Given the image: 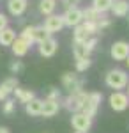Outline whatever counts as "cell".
<instances>
[{"instance_id":"e575fe53","label":"cell","mask_w":129,"mask_h":133,"mask_svg":"<svg viewBox=\"0 0 129 133\" xmlns=\"http://www.w3.org/2000/svg\"><path fill=\"white\" fill-rule=\"evenodd\" d=\"M0 133H11L7 128H4V126H0Z\"/></svg>"},{"instance_id":"ac0fdd59","label":"cell","mask_w":129,"mask_h":133,"mask_svg":"<svg viewBox=\"0 0 129 133\" xmlns=\"http://www.w3.org/2000/svg\"><path fill=\"white\" fill-rule=\"evenodd\" d=\"M73 53H74L76 59H83V57H89L90 55V51L85 46V41H74V44H73Z\"/></svg>"},{"instance_id":"4316f807","label":"cell","mask_w":129,"mask_h":133,"mask_svg":"<svg viewBox=\"0 0 129 133\" xmlns=\"http://www.w3.org/2000/svg\"><path fill=\"white\" fill-rule=\"evenodd\" d=\"M20 37H23L28 44H32V43H34V27H25V29L21 30Z\"/></svg>"},{"instance_id":"9a60e30c","label":"cell","mask_w":129,"mask_h":133,"mask_svg":"<svg viewBox=\"0 0 129 133\" xmlns=\"http://www.w3.org/2000/svg\"><path fill=\"white\" fill-rule=\"evenodd\" d=\"M16 87H18V80L16 78H7L5 82L0 85V101H4Z\"/></svg>"},{"instance_id":"603a6c76","label":"cell","mask_w":129,"mask_h":133,"mask_svg":"<svg viewBox=\"0 0 129 133\" xmlns=\"http://www.w3.org/2000/svg\"><path fill=\"white\" fill-rule=\"evenodd\" d=\"M81 27L85 29V32L89 34V36H94V34H97L99 29H97V21H90V20H85L81 23Z\"/></svg>"},{"instance_id":"1f68e13d","label":"cell","mask_w":129,"mask_h":133,"mask_svg":"<svg viewBox=\"0 0 129 133\" xmlns=\"http://www.w3.org/2000/svg\"><path fill=\"white\" fill-rule=\"evenodd\" d=\"M106 27H110V20H106V18L101 20V18H99V20H97V29L101 30V29H106Z\"/></svg>"},{"instance_id":"cb8c5ba5","label":"cell","mask_w":129,"mask_h":133,"mask_svg":"<svg viewBox=\"0 0 129 133\" xmlns=\"http://www.w3.org/2000/svg\"><path fill=\"white\" fill-rule=\"evenodd\" d=\"M83 12V20H90V21H97L101 18L99 14V11H96L94 7H89V9H85V11H81Z\"/></svg>"},{"instance_id":"ffe728a7","label":"cell","mask_w":129,"mask_h":133,"mask_svg":"<svg viewBox=\"0 0 129 133\" xmlns=\"http://www.w3.org/2000/svg\"><path fill=\"white\" fill-rule=\"evenodd\" d=\"M55 7H57V0H41V4H39V11L44 16L53 14Z\"/></svg>"},{"instance_id":"5bb4252c","label":"cell","mask_w":129,"mask_h":133,"mask_svg":"<svg viewBox=\"0 0 129 133\" xmlns=\"http://www.w3.org/2000/svg\"><path fill=\"white\" fill-rule=\"evenodd\" d=\"M110 11H111L115 16L122 18V16H126V14L129 12V2H126V0H113Z\"/></svg>"},{"instance_id":"83f0119b","label":"cell","mask_w":129,"mask_h":133,"mask_svg":"<svg viewBox=\"0 0 129 133\" xmlns=\"http://www.w3.org/2000/svg\"><path fill=\"white\" fill-rule=\"evenodd\" d=\"M14 108H16V101L14 99H9V98H5L4 99V107H2V110H4V114H12L14 112Z\"/></svg>"},{"instance_id":"5b68a950","label":"cell","mask_w":129,"mask_h":133,"mask_svg":"<svg viewBox=\"0 0 129 133\" xmlns=\"http://www.w3.org/2000/svg\"><path fill=\"white\" fill-rule=\"evenodd\" d=\"M62 85H64V89L69 91V94H74V92L81 91L83 80H78L74 73H64L62 75Z\"/></svg>"},{"instance_id":"d590c367","label":"cell","mask_w":129,"mask_h":133,"mask_svg":"<svg viewBox=\"0 0 129 133\" xmlns=\"http://www.w3.org/2000/svg\"><path fill=\"white\" fill-rule=\"evenodd\" d=\"M74 133H85V131H74Z\"/></svg>"},{"instance_id":"8d00e7d4","label":"cell","mask_w":129,"mask_h":133,"mask_svg":"<svg viewBox=\"0 0 129 133\" xmlns=\"http://www.w3.org/2000/svg\"><path fill=\"white\" fill-rule=\"evenodd\" d=\"M127 66H129V55H127Z\"/></svg>"},{"instance_id":"7c38bea8","label":"cell","mask_w":129,"mask_h":133,"mask_svg":"<svg viewBox=\"0 0 129 133\" xmlns=\"http://www.w3.org/2000/svg\"><path fill=\"white\" fill-rule=\"evenodd\" d=\"M11 48H12V53L16 55V57H23V55H27V51L30 50V44L23 37H16L12 44H11Z\"/></svg>"},{"instance_id":"e0dca14e","label":"cell","mask_w":129,"mask_h":133,"mask_svg":"<svg viewBox=\"0 0 129 133\" xmlns=\"http://www.w3.org/2000/svg\"><path fill=\"white\" fill-rule=\"evenodd\" d=\"M41 110H42V101L37 99L35 96L28 103H25V112L28 115H41Z\"/></svg>"},{"instance_id":"ba28073f","label":"cell","mask_w":129,"mask_h":133,"mask_svg":"<svg viewBox=\"0 0 129 133\" xmlns=\"http://www.w3.org/2000/svg\"><path fill=\"white\" fill-rule=\"evenodd\" d=\"M127 55H129V43L117 41L111 44V57L115 61H126Z\"/></svg>"},{"instance_id":"f1b7e54d","label":"cell","mask_w":129,"mask_h":133,"mask_svg":"<svg viewBox=\"0 0 129 133\" xmlns=\"http://www.w3.org/2000/svg\"><path fill=\"white\" fill-rule=\"evenodd\" d=\"M11 73H12V75H18V73H21L23 71V64H21V61H14L12 62V64H11Z\"/></svg>"},{"instance_id":"d6a6232c","label":"cell","mask_w":129,"mask_h":133,"mask_svg":"<svg viewBox=\"0 0 129 133\" xmlns=\"http://www.w3.org/2000/svg\"><path fill=\"white\" fill-rule=\"evenodd\" d=\"M7 23H9V20H7V16L0 12V30H2V29H5V27H7Z\"/></svg>"},{"instance_id":"8fae6325","label":"cell","mask_w":129,"mask_h":133,"mask_svg":"<svg viewBox=\"0 0 129 133\" xmlns=\"http://www.w3.org/2000/svg\"><path fill=\"white\" fill-rule=\"evenodd\" d=\"M59 108H60V103L59 99H44L42 101V110H41V115H44V117H53V115H57L59 114Z\"/></svg>"},{"instance_id":"3957f363","label":"cell","mask_w":129,"mask_h":133,"mask_svg":"<svg viewBox=\"0 0 129 133\" xmlns=\"http://www.w3.org/2000/svg\"><path fill=\"white\" fill-rule=\"evenodd\" d=\"M101 99H103V96H101L99 92H90L89 96H87V101L83 105L81 112L85 114V115H89V117H94L96 112H97V108H99Z\"/></svg>"},{"instance_id":"f546056e","label":"cell","mask_w":129,"mask_h":133,"mask_svg":"<svg viewBox=\"0 0 129 133\" xmlns=\"http://www.w3.org/2000/svg\"><path fill=\"white\" fill-rule=\"evenodd\" d=\"M96 44H97V39H96V37H87V39H85V46H87V50H89V51L94 50Z\"/></svg>"},{"instance_id":"d4e9b609","label":"cell","mask_w":129,"mask_h":133,"mask_svg":"<svg viewBox=\"0 0 129 133\" xmlns=\"http://www.w3.org/2000/svg\"><path fill=\"white\" fill-rule=\"evenodd\" d=\"M73 37H74V41H85L87 37H89V34L85 32V29L81 27V23L74 27V32H73Z\"/></svg>"},{"instance_id":"2e32d148","label":"cell","mask_w":129,"mask_h":133,"mask_svg":"<svg viewBox=\"0 0 129 133\" xmlns=\"http://www.w3.org/2000/svg\"><path fill=\"white\" fill-rule=\"evenodd\" d=\"M14 39H16V32L12 30L9 25L0 30V46H11Z\"/></svg>"},{"instance_id":"44dd1931","label":"cell","mask_w":129,"mask_h":133,"mask_svg":"<svg viewBox=\"0 0 129 133\" xmlns=\"http://www.w3.org/2000/svg\"><path fill=\"white\" fill-rule=\"evenodd\" d=\"M50 36H51V34L46 30L44 27H34V43L39 44V43H42L44 39H48Z\"/></svg>"},{"instance_id":"52a82bcc","label":"cell","mask_w":129,"mask_h":133,"mask_svg":"<svg viewBox=\"0 0 129 133\" xmlns=\"http://www.w3.org/2000/svg\"><path fill=\"white\" fill-rule=\"evenodd\" d=\"M62 20H64V25H67V27H76L83 21V12L76 7H69L66 11V14L62 16Z\"/></svg>"},{"instance_id":"d6986e66","label":"cell","mask_w":129,"mask_h":133,"mask_svg":"<svg viewBox=\"0 0 129 133\" xmlns=\"http://www.w3.org/2000/svg\"><path fill=\"white\" fill-rule=\"evenodd\" d=\"M14 96H16V99L20 103H28L32 98H34V92L30 91V89H20V87H16L14 89Z\"/></svg>"},{"instance_id":"8992f818","label":"cell","mask_w":129,"mask_h":133,"mask_svg":"<svg viewBox=\"0 0 129 133\" xmlns=\"http://www.w3.org/2000/svg\"><path fill=\"white\" fill-rule=\"evenodd\" d=\"M110 107H111L115 112H124L129 107V96L124 94V92H120V91L113 92V94L110 96Z\"/></svg>"},{"instance_id":"484cf974","label":"cell","mask_w":129,"mask_h":133,"mask_svg":"<svg viewBox=\"0 0 129 133\" xmlns=\"http://www.w3.org/2000/svg\"><path fill=\"white\" fill-rule=\"evenodd\" d=\"M90 64H92V61H90L89 57H83V59H76V71H80V73L87 71V69L90 68Z\"/></svg>"},{"instance_id":"4fadbf2b","label":"cell","mask_w":129,"mask_h":133,"mask_svg":"<svg viewBox=\"0 0 129 133\" xmlns=\"http://www.w3.org/2000/svg\"><path fill=\"white\" fill-rule=\"evenodd\" d=\"M7 9H9V12L12 16H21L27 11V0H9Z\"/></svg>"},{"instance_id":"74e56055","label":"cell","mask_w":129,"mask_h":133,"mask_svg":"<svg viewBox=\"0 0 129 133\" xmlns=\"http://www.w3.org/2000/svg\"><path fill=\"white\" fill-rule=\"evenodd\" d=\"M127 14H129V12H127Z\"/></svg>"},{"instance_id":"7402d4cb","label":"cell","mask_w":129,"mask_h":133,"mask_svg":"<svg viewBox=\"0 0 129 133\" xmlns=\"http://www.w3.org/2000/svg\"><path fill=\"white\" fill-rule=\"evenodd\" d=\"M111 2L113 0H92V7L96 11H99V12H104V11H110V7H111Z\"/></svg>"},{"instance_id":"30bf717a","label":"cell","mask_w":129,"mask_h":133,"mask_svg":"<svg viewBox=\"0 0 129 133\" xmlns=\"http://www.w3.org/2000/svg\"><path fill=\"white\" fill-rule=\"evenodd\" d=\"M42 27L50 32V34H53V32H59L64 27V20H62V16H57V14H48V18L44 20V25Z\"/></svg>"},{"instance_id":"7a4b0ae2","label":"cell","mask_w":129,"mask_h":133,"mask_svg":"<svg viewBox=\"0 0 129 133\" xmlns=\"http://www.w3.org/2000/svg\"><path fill=\"white\" fill-rule=\"evenodd\" d=\"M87 92L80 91V92H74V94H69L67 98H66V103H64V107L71 110V112H81V108H83V105L87 101Z\"/></svg>"},{"instance_id":"9c48e42d","label":"cell","mask_w":129,"mask_h":133,"mask_svg":"<svg viewBox=\"0 0 129 133\" xmlns=\"http://www.w3.org/2000/svg\"><path fill=\"white\" fill-rule=\"evenodd\" d=\"M57 48H59V43L55 41L51 36L48 39H44L42 43H39V53L42 57H53L57 53Z\"/></svg>"},{"instance_id":"6da1fadb","label":"cell","mask_w":129,"mask_h":133,"mask_svg":"<svg viewBox=\"0 0 129 133\" xmlns=\"http://www.w3.org/2000/svg\"><path fill=\"white\" fill-rule=\"evenodd\" d=\"M127 75L126 71H122V69H111V71L106 75V85L111 87V89H124L126 85H127Z\"/></svg>"},{"instance_id":"836d02e7","label":"cell","mask_w":129,"mask_h":133,"mask_svg":"<svg viewBox=\"0 0 129 133\" xmlns=\"http://www.w3.org/2000/svg\"><path fill=\"white\" fill-rule=\"evenodd\" d=\"M76 4H78V0H64V5H66L67 9H69V7H74Z\"/></svg>"},{"instance_id":"277c9868","label":"cell","mask_w":129,"mask_h":133,"mask_svg":"<svg viewBox=\"0 0 129 133\" xmlns=\"http://www.w3.org/2000/svg\"><path fill=\"white\" fill-rule=\"evenodd\" d=\"M71 123H73V128H74L76 131H85L87 133L90 130V126H92V117L85 115L83 112H74Z\"/></svg>"},{"instance_id":"4dcf8cb0","label":"cell","mask_w":129,"mask_h":133,"mask_svg":"<svg viewBox=\"0 0 129 133\" xmlns=\"http://www.w3.org/2000/svg\"><path fill=\"white\" fill-rule=\"evenodd\" d=\"M60 98V92L59 89H55V87H51L50 92H48V99H59Z\"/></svg>"}]
</instances>
